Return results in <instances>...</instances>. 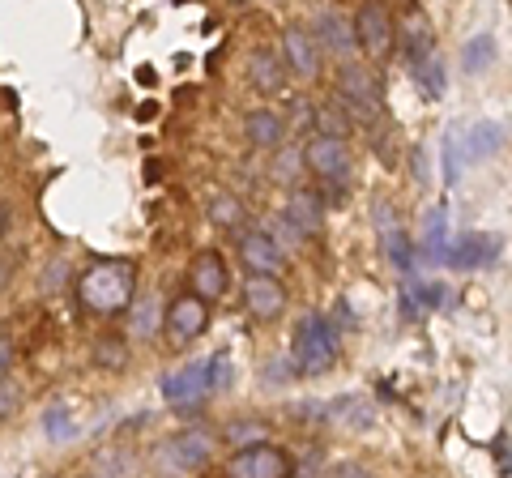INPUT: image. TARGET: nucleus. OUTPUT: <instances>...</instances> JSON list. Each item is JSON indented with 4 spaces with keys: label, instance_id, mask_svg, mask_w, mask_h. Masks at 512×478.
Listing matches in <instances>:
<instances>
[{
    "label": "nucleus",
    "instance_id": "obj_2",
    "mask_svg": "<svg viewBox=\"0 0 512 478\" xmlns=\"http://www.w3.org/2000/svg\"><path fill=\"white\" fill-rule=\"evenodd\" d=\"M299 376H325L338 368L342 359V342H338V325L329 321L325 312H308L295 321V333H291V355Z\"/></svg>",
    "mask_w": 512,
    "mask_h": 478
},
{
    "label": "nucleus",
    "instance_id": "obj_31",
    "mask_svg": "<svg viewBox=\"0 0 512 478\" xmlns=\"http://www.w3.org/2000/svg\"><path fill=\"white\" fill-rule=\"evenodd\" d=\"M265 231L274 235L282 248H303V239H308V235H303V231H299V227H295V222L286 218V214H274V218H269V222H265Z\"/></svg>",
    "mask_w": 512,
    "mask_h": 478
},
{
    "label": "nucleus",
    "instance_id": "obj_18",
    "mask_svg": "<svg viewBox=\"0 0 512 478\" xmlns=\"http://www.w3.org/2000/svg\"><path fill=\"white\" fill-rule=\"evenodd\" d=\"M397 52H402V60L410 69H423L431 60V52H436V30H431V22L423 18L419 9L397 26Z\"/></svg>",
    "mask_w": 512,
    "mask_h": 478
},
{
    "label": "nucleus",
    "instance_id": "obj_43",
    "mask_svg": "<svg viewBox=\"0 0 512 478\" xmlns=\"http://www.w3.org/2000/svg\"><path fill=\"white\" fill-rule=\"evenodd\" d=\"M9 227H13V210H9V201L0 197V244L9 239Z\"/></svg>",
    "mask_w": 512,
    "mask_h": 478
},
{
    "label": "nucleus",
    "instance_id": "obj_1",
    "mask_svg": "<svg viewBox=\"0 0 512 478\" xmlns=\"http://www.w3.org/2000/svg\"><path fill=\"white\" fill-rule=\"evenodd\" d=\"M73 286H77V304L90 316H99V321L128 316V308H133V299H137V265L120 261V257L90 261L82 274L73 278Z\"/></svg>",
    "mask_w": 512,
    "mask_h": 478
},
{
    "label": "nucleus",
    "instance_id": "obj_23",
    "mask_svg": "<svg viewBox=\"0 0 512 478\" xmlns=\"http://www.w3.org/2000/svg\"><path fill=\"white\" fill-rule=\"evenodd\" d=\"M163 304H158L154 295L146 299H133V308H128V338L133 342H154V333H163Z\"/></svg>",
    "mask_w": 512,
    "mask_h": 478
},
{
    "label": "nucleus",
    "instance_id": "obj_21",
    "mask_svg": "<svg viewBox=\"0 0 512 478\" xmlns=\"http://www.w3.org/2000/svg\"><path fill=\"white\" fill-rule=\"evenodd\" d=\"M419 257L427 265H444V257H448V210H444V205H431L427 218H423Z\"/></svg>",
    "mask_w": 512,
    "mask_h": 478
},
{
    "label": "nucleus",
    "instance_id": "obj_26",
    "mask_svg": "<svg viewBox=\"0 0 512 478\" xmlns=\"http://www.w3.org/2000/svg\"><path fill=\"white\" fill-rule=\"evenodd\" d=\"M94 478H137V457L124 449V444H107L90 457Z\"/></svg>",
    "mask_w": 512,
    "mask_h": 478
},
{
    "label": "nucleus",
    "instance_id": "obj_10",
    "mask_svg": "<svg viewBox=\"0 0 512 478\" xmlns=\"http://www.w3.org/2000/svg\"><path fill=\"white\" fill-rule=\"evenodd\" d=\"M188 291L205 299V304H214L231 291V261L222 257L218 248H201L197 257L188 261Z\"/></svg>",
    "mask_w": 512,
    "mask_h": 478
},
{
    "label": "nucleus",
    "instance_id": "obj_41",
    "mask_svg": "<svg viewBox=\"0 0 512 478\" xmlns=\"http://www.w3.org/2000/svg\"><path fill=\"white\" fill-rule=\"evenodd\" d=\"M495 457H500V474L512 478V449H508V436H495Z\"/></svg>",
    "mask_w": 512,
    "mask_h": 478
},
{
    "label": "nucleus",
    "instance_id": "obj_13",
    "mask_svg": "<svg viewBox=\"0 0 512 478\" xmlns=\"http://www.w3.org/2000/svg\"><path fill=\"white\" fill-rule=\"evenodd\" d=\"M355 35H359V47L367 56H389L393 43H397V22L380 0H363L359 13H355Z\"/></svg>",
    "mask_w": 512,
    "mask_h": 478
},
{
    "label": "nucleus",
    "instance_id": "obj_7",
    "mask_svg": "<svg viewBox=\"0 0 512 478\" xmlns=\"http://www.w3.org/2000/svg\"><path fill=\"white\" fill-rule=\"evenodd\" d=\"M210 329V304L205 299H197L192 291L184 295H175L167 312H163V333H167V346H188V342H197L201 333Z\"/></svg>",
    "mask_w": 512,
    "mask_h": 478
},
{
    "label": "nucleus",
    "instance_id": "obj_5",
    "mask_svg": "<svg viewBox=\"0 0 512 478\" xmlns=\"http://www.w3.org/2000/svg\"><path fill=\"white\" fill-rule=\"evenodd\" d=\"M227 478H291L295 474V461L291 453H282L278 444H244V449H235L227 457V466H222Z\"/></svg>",
    "mask_w": 512,
    "mask_h": 478
},
{
    "label": "nucleus",
    "instance_id": "obj_29",
    "mask_svg": "<svg viewBox=\"0 0 512 478\" xmlns=\"http://www.w3.org/2000/svg\"><path fill=\"white\" fill-rule=\"evenodd\" d=\"M414 77H419V86H423V94H427V99H440V94H444V86H448V73H444V65H440L436 56H431L423 69H414Z\"/></svg>",
    "mask_w": 512,
    "mask_h": 478
},
{
    "label": "nucleus",
    "instance_id": "obj_25",
    "mask_svg": "<svg viewBox=\"0 0 512 478\" xmlns=\"http://www.w3.org/2000/svg\"><path fill=\"white\" fill-rule=\"evenodd\" d=\"M299 175H308V163H303V146H282V150H274V163H269V180H274L278 188H299Z\"/></svg>",
    "mask_w": 512,
    "mask_h": 478
},
{
    "label": "nucleus",
    "instance_id": "obj_17",
    "mask_svg": "<svg viewBox=\"0 0 512 478\" xmlns=\"http://www.w3.org/2000/svg\"><path fill=\"white\" fill-rule=\"evenodd\" d=\"M286 137H291V129H286L282 111L274 107H252L244 116V141L248 150H261V154H274L286 146Z\"/></svg>",
    "mask_w": 512,
    "mask_h": 478
},
{
    "label": "nucleus",
    "instance_id": "obj_30",
    "mask_svg": "<svg viewBox=\"0 0 512 478\" xmlns=\"http://www.w3.org/2000/svg\"><path fill=\"white\" fill-rule=\"evenodd\" d=\"M94 363H103V368L120 372L124 363H128V350H124V342H120V338H99V342H94Z\"/></svg>",
    "mask_w": 512,
    "mask_h": 478
},
{
    "label": "nucleus",
    "instance_id": "obj_11",
    "mask_svg": "<svg viewBox=\"0 0 512 478\" xmlns=\"http://www.w3.org/2000/svg\"><path fill=\"white\" fill-rule=\"evenodd\" d=\"M235 248H239V261L248 265V274H269V278H278L286 265H291V257H286V248L278 244L274 235H269L265 227H252V231H239L235 239Z\"/></svg>",
    "mask_w": 512,
    "mask_h": 478
},
{
    "label": "nucleus",
    "instance_id": "obj_33",
    "mask_svg": "<svg viewBox=\"0 0 512 478\" xmlns=\"http://www.w3.org/2000/svg\"><path fill=\"white\" fill-rule=\"evenodd\" d=\"M222 440L227 444H261L265 440V423H256V419L231 423V427H222Z\"/></svg>",
    "mask_w": 512,
    "mask_h": 478
},
{
    "label": "nucleus",
    "instance_id": "obj_38",
    "mask_svg": "<svg viewBox=\"0 0 512 478\" xmlns=\"http://www.w3.org/2000/svg\"><path fill=\"white\" fill-rule=\"evenodd\" d=\"M13 363H18V342L9 329H0V380L13 376Z\"/></svg>",
    "mask_w": 512,
    "mask_h": 478
},
{
    "label": "nucleus",
    "instance_id": "obj_15",
    "mask_svg": "<svg viewBox=\"0 0 512 478\" xmlns=\"http://www.w3.org/2000/svg\"><path fill=\"white\" fill-rule=\"evenodd\" d=\"M244 312L252 321H278L286 312V286L282 278H269V274H248L244 278Z\"/></svg>",
    "mask_w": 512,
    "mask_h": 478
},
{
    "label": "nucleus",
    "instance_id": "obj_8",
    "mask_svg": "<svg viewBox=\"0 0 512 478\" xmlns=\"http://www.w3.org/2000/svg\"><path fill=\"white\" fill-rule=\"evenodd\" d=\"M163 397L175 406V414H188L197 410L205 397H210V359H188L184 368H175L163 376Z\"/></svg>",
    "mask_w": 512,
    "mask_h": 478
},
{
    "label": "nucleus",
    "instance_id": "obj_4",
    "mask_svg": "<svg viewBox=\"0 0 512 478\" xmlns=\"http://www.w3.org/2000/svg\"><path fill=\"white\" fill-rule=\"evenodd\" d=\"M303 163H308V175H316L320 184L329 188H346L350 184V171H355V154H350L346 141L338 137H308L303 141Z\"/></svg>",
    "mask_w": 512,
    "mask_h": 478
},
{
    "label": "nucleus",
    "instance_id": "obj_42",
    "mask_svg": "<svg viewBox=\"0 0 512 478\" xmlns=\"http://www.w3.org/2000/svg\"><path fill=\"white\" fill-rule=\"evenodd\" d=\"M13 269H18V261H13L9 252H0V291H9V282H13Z\"/></svg>",
    "mask_w": 512,
    "mask_h": 478
},
{
    "label": "nucleus",
    "instance_id": "obj_16",
    "mask_svg": "<svg viewBox=\"0 0 512 478\" xmlns=\"http://www.w3.org/2000/svg\"><path fill=\"white\" fill-rule=\"evenodd\" d=\"M282 214L291 218L303 235H320V231H325V222H329V201H325V193H320V188H303V184H299V188H291V193H286Z\"/></svg>",
    "mask_w": 512,
    "mask_h": 478
},
{
    "label": "nucleus",
    "instance_id": "obj_19",
    "mask_svg": "<svg viewBox=\"0 0 512 478\" xmlns=\"http://www.w3.org/2000/svg\"><path fill=\"white\" fill-rule=\"evenodd\" d=\"M376 227H380V239H384V257H389L397 274L410 282L414 278V244H410V235L397 227V222L389 227V205H384V201L376 205Z\"/></svg>",
    "mask_w": 512,
    "mask_h": 478
},
{
    "label": "nucleus",
    "instance_id": "obj_22",
    "mask_svg": "<svg viewBox=\"0 0 512 478\" xmlns=\"http://www.w3.org/2000/svg\"><path fill=\"white\" fill-rule=\"evenodd\" d=\"M504 124L500 120H478L474 129L461 137V154L470 158V163H483V158H491V154H500L504 150Z\"/></svg>",
    "mask_w": 512,
    "mask_h": 478
},
{
    "label": "nucleus",
    "instance_id": "obj_27",
    "mask_svg": "<svg viewBox=\"0 0 512 478\" xmlns=\"http://www.w3.org/2000/svg\"><path fill=\"white\" fill-rule=\"evenodd\" d=\"M495 65V35H474V39H466L461 43V73L466 77H483L487 69Z\"/></svg>",
    "mask_w": 512,
    "mask_h": 478
},
{
    "label": "nucleus",
    "instance_id": "obj_24",
    "mask_svg": "<svg viewBox=\"0 0 512 478\" xmlns=\"http://www.w3.org/2000/svg\"><path fill=\"white\" fill-rule=\"evenodd\" d=\"M205 214H210V222L218 231H227V235H239L244 231V218H248V205L239 201L231 188H222V193L210 197V205H205Z\"/></svg>",
    "mask_w": 512,
    "mask_h": 478
},
{
    "label": "nucleus",
    "instance_id": "obj_35",
    "mask_svg": "<svg viewBox=\"0 0 512 478\" xmlns=\"http://www.w3.org/2000/svg\"><path fill=\"white\" fill-rule=\"evenodd\" d=\"M22 385H18V380H13V376H5V380H0V423H5V419H13V414H18L22 410Z\"/></svg>",
    "mask_w": 512,
    "mask_h": 478
},
{
    "label": "nucleus",
    "instance_id": "obj_20",
    "mask_svg": "<svg viewBox=\"0 0 512 478\" xmlns=\"http://www.w3.org/2000/svg\"><path fill=\"white\" fill-rule=\"evenodd\" d=\"M286 65L278 52H269V47H256V52L248 56V86L256 94H282L286 90Z\"/></svg>",
    "mask_w": 512,
    "mask_h": 478
},
{
    "label": "nucleus",
    "instance_id": "obj_6",
    "mask_svg": "<svg viewBox=\"0 0 512 478\" xmlns=\"http://www.w3.org/2000/svg\"><path fill=\"white\" fill-rule=\"evenodd\" d=\"M210 457H214V436L205 427H188V432H175L171 440L158 444V466L167 474H192Z\"/></svg>",
    "mask_w": 512,
    "mask_h": 478
},
{
    "label": "nucleus",
    "instance_id": "obj_39",
    "mask_svg": "<svg viewBox=\"0 0 512 478\" xmlns=\"http://www.w3.org/2000/svg\"><path fill=\"white\" fill-rule=\"evenodd\" d=\"M227 385H231V359L227 355H214L210 359V393L227 389Z\"/></svg>",
    "mask_w": 512,
    "mask_h": 478
},
{
    "label": "nucleus",
    "instance_id": "obj_12",
    "mask_svg": "<svg viewBox=\"0 0 512 478\" xmlns=\"http://www.w3.org/2000/svg\"><path fill=\"white\" fill-rule=\"evenodd\" d=\"M282 65L291 77H299V82H312V77L320 73V47H316V35L303 22H286L282 26Z\"/></svg>",
    "mask_w": 512,
    "mask_h": 478
},
{
    "label": "nucleus",
    "instance_id": "obj_14",
    "mask_svg": "<svg viewBox=\"0 0 512 478\" xmlns=\"http://www.w3.org/2000/svg\"><path fill=\"white\" fill-rule=\"evenodd\" d=\"M308 30L316 35L320 52H329V56H338V60H350V56H355V47H359L355 18H342L338 9H320Z\"/></svg>",
    "mask_w": 512,
    "mask_h": 478
},
{
    "label": "nucleus",
    "instance_id": "obj_37",
    "mask_svg": "<svg viewBox=\"0 0 512 478\" xmlns=\"http://www.w3.org/2000/svg\"><path fill=\"white\" fill-rule=\"evenodd\" d=\"M43 432L52 436V440H69L73 436V423H69V410L64 406H52L43 414Z\"/></svg>",
    "mask_w": 512,
    "mask_h": 478
},
{
    "label": "nucleus",
    "instance_id": "obj_40",
    "mask_svg": "<svg viewBox=\"0 0 512 478\" xmlns=\"http://www.w3.org/2000/svg\"><path fill=\"white\" fill-rule=\"evenodd\" d=\"M329 478H376L367 466H359V461H338V466L329 470Z\"/></svg>",
    "mask_w": 512,
    "mask_h": 478
},
{
    "label": "nucleus",
    "instance_id": "obj_9",
    "mask_svg": "<svg viewBox=\"0 0 512 478\" xmlns=\"http://www.w3.org/2000/svg\"><path fill=\"white\" fill-rule=\"evenodd\" d=\"M500 257H504V235L466 231V235L448 239V257H444V265L461 269V274H474V269H491Z\"/></svg>",
    "mask_w": 512,
    "mask_h": 478
},
{
    "label": "nucleus",
    "instance_id": "obj_28",
    "mask_svg": "<svg viewBox=\"0 0 512 478\" xmlns=\"http://www.w3.org/2000/svg\"><path fill=\"white\" fill-rule=\"evenodd\" d=\"M350 124H355V120H350L338 103H316L312 107V133L316 137H338V141H346Z\"/></svg>",
    "mask_w": 512,
    "mask_h": 478
},
{
    "label": "nucleus",
    "instance_id": "obj_44",
    "mask_svg": "<svg viewBox=\"0 0 512 478\" xmlns=\"http://www.w3.org/2000/svg\"><path fill=\"white\" fill-rule=\"evenodd\" d=\"M231 5H248V0H231Z\"/></svg>",
    "mask_w": 512,
    "mask_h": 478
},
{
    "label": "nucleus",
    "instance_id": "obj_32",
    "mask_svg": "<svg viewBox=\"0 0 512 478\" xmlns=\"http://www.w3.org/2000/svg\"><path fill=\"white\" fill-rule=\"evenodd\" d=\"M312 107L316 103H308V99H291V103H286V129H291V137L295 133H308L312 137Z\"/></svg>",
    "mask_w": 512,
    "mask_h": 478
},
{
    "label": "nucleus",
    "instance_id": "obj_34",
    "mask_svg": "<svg viewBox=\"0 0 512 478\" xmlns=\"http://www.w3.org/2000/svg\"><path fill=\"white\" fill-rule=\"evenodd\" d=\"M440 154H444V184L453 188L457 175H461V158H457V129H448L440 137Z\"/></svg>",
    "mask_w": 512,
    "mask_h": 478
},
{
    "label": "nucleus",
    "instance_id": "obj_3",
    "mask_svg": "<svg viewBox=\"0 0 512 478\" xmlns=\"http://www.w3.org/2000/svg\"><path fill=\"white\" fill-rule=\"evenodd\" d=\"M333 103H338L355 124H376L380 111H384L380 77L367 69V65L346 60V65L338 69V82H333Z\"/></svg>",
    "mask_w": 512,
    "mask_h": 478
},
{
    "label": "nucleus",
    "instance_id": "obj_36",
    "mask_svg": "<svg viewBox=\"0 0 512 478\" xmlns=\"http://www.w3.org/2000/svg\"><path fill=\"white\" fill-rule=\"evenodd\" d=\"M39 286H43V291H64V286H69V261H64V257H56V261H47L43 265V274H39Z\"/></svg>",
    "mask_w": 512,
    "mask_h": 478
}]
</instances>
